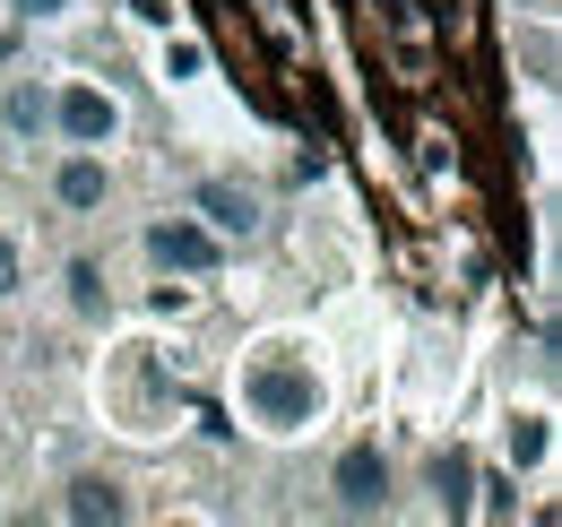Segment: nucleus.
<instances>
[{
	"label": "nucleus",
	"instance_id": "obj_2",
	"mask_svg": "<svg viewBox=\"0 0 562 527\" xmlns=\"http://www.w3.org/2000/svg\"><path fill=\"white\" fill-rule=\"evenodd\" d=\"M381 502H390V467H381V450L363 441V450H347V459H338V511L372 519Z\"/></svg>",
	"mask_w": 562,
	"mask_h": 527
},
{
	"label": "nucleus",
	"instance_id": "obj_11",
	"mask_svg": "<svg viewBox=\"0 0 562 527\" xmlns=\"http://www.w3.org/2000/svg\"><path fill=\"white\" fill-rule=\"evenodd\" d=\"M546 459V424H510V467H537Z\"/></svg>",
	"mask_w": 562,
	"mask_h": 527
},
{
	"label": "nucleus",
	"instance_id": "obj_5",
	"mask_svg": "<svg viewBox=\"0 0 562 527\" xmlns=\"http://www.w3.org/2000/svg\"><path fill=\"white\" fill-rule=\"evenodd\" d=\"M200 216H209L216 234H260V199L243 191V182H200Z\"/></svg>",
	"mask_w": 562,
	"mask_h": 527
},
{
	"label": "nucleus",
	"instance_id": "obj_12",
	"mask_svg": "<svg viewBox=\"0 0 562 527\" xmlns=\"http://www.w3.org/2000/svg\"><path fill=\"white\" fill-rule=\"evenodd\" d=\"M200 69H209L200 44H173V53H165V78H200Z\"/></svg>",
	"mask_w": 562,
	"mask_h": 527
},
{
	"label": "nucleus",
	"instance_id": "obj_7",
	"mask_svg": "<svg viewBox=\"0 0 562 527\" xmlns=\"http://www.w3.org/2000/svg\"><path fill=\"white\" fill-rule=\"evenodd\" d=\"M468 493H476V475H468V459H459V450H441V459H432V502H441V511L459 519V511H468Z\"/></svg>",
	"mask_w": 562,
	"mask_h": 527
},
{
	"label": "nucleus",
	"instance_id": "obj_9",
	"mask_svg": "<svg viewBox=\"0 0 562 527\" xmlns=\"http://www.w3.org/2000/svg\"><path fill=\"white\" fill-rule=\"evenodd\" d=\"M53 122V96L44 87H9V131H44Z\"/></svg>",
	"mask_w": 562,
	"mask_h": 527
},
{
	"label": "nucleus",
	"instance_id": "obj_10",
	"mask_svg": "<svg viewBox=\"0 0 562 527\" xmlns=\"http://www.w3.org/2000/svg\"><path fill=\"white\" fill-rule=\"evenodd\" d=\"M70 303L87 312V321L104 312V277H95V260H78V268H70Z\"/></svg>",
	"mask_w": 562,
	"mask_h": 527
},
{
	"label": "nucleus",
	"instance_id": "obj_14",
	"mask_svg": "<svg viewBox=\"0 0 562 527\" xmlns=\"http://www.w3.org/2000/svg\"><path fill=\"white\" fill-rule=\"evenodd\" d=\"M18 9H26V18H53V9H61V0H18Z\"/></svg>",
	"mask_w": 562,
	"mask_h": 527
},
{
	"label": "nucleus",
	"instance_id": "obj_13",
	"mask_svg": "<svg viewBox=\"0 0 562 527\" xmlns=\"http://www.w3.org/2000/svg\"><path fill=\"white\" fill-rule=\"evenodd\" d=\"M9 285H18V243L0 234V294H9Z\"/></svg>",
	"mask_w": 562,
	"mask_h": 527
},
{
	"label": "nucleus",
	"instance_id": "obj_6",
	"mask_svg": "<svg viewBox=\"0 0 562 527\" xmlns=\"http://www.w3.org/2000/svg\"><path fill=\"white\" fill-rule=\"evenodd\" d=\"M53 199H61V208H104V165H95V156H70V165L53 173Z\"/></svg>",
	"mask_w": 562,
	"mask_h": 527
},
{
	"label": "nucleus",
	"instance_id": "obj_8",
	"mask_svg": "<svg viewBox=\"0 0 562 527\" xmlns=\"http://www.w3.org/2000/svg\"><path fill=\"white\" fill-rule=\"evenodd\" d=\"M70 519H104V527H113V519H122V493L95 484V475H78V484H70Z\"/></svg>",
	"mask_w": 562,
	"mask_h": 527
},
{
	"label": "nucleus",
	"instance_id": "obj_3",
	"mask_svg": "<svg viewBox=\"0 0 562 527\" xmlns=\"http://www.w3.org/2000/svg\"><path fill=\"white\" fill-rule=\"evenodd\" d=\"M147 251L165 268H191V277H200V268H216V234L191 225V216H165V225H147Z\"/></svg>",
	"mask_w": 562,
	"mask_h": 527
},
{
	"label": "nucleus",
	"instance_id": "obj_1",
	"mask_svg": "<svg viewBox=\"0 0 562 527\" xmlns=\"http://www.w3.org/2000/svg\"><path fill=\"white\" fill-rule=\"evenodd\" d=\"M251 415H260L269 433H294V424L321 415V381H312L303 363H260V372H251Z\"/></svg>",
	"mask_w": 562,
	"mask_h": 527
},
{
	"label": "nucleus",
	"instance_id": "obj_4",
	"mask_svg": "<svg viewBox=\"0 0 562 527\" xmlns=\"http://www.w3.org/2000/svg\"><path fill=\"white\" fill-rule=\"evenodd\" d=\"M53 122H61V138H78V147H104V138L122 131V113H113V96H95V87H70Z\"/></svg>",
	"mask_w": 562,
	"mask_h": 527
}]
</instances>
